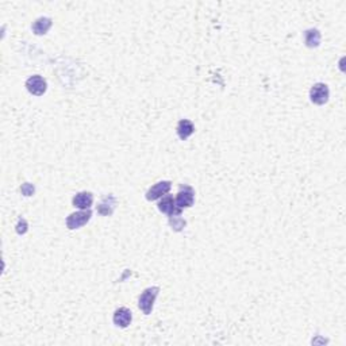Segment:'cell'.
Segmentation results:
<instances>
[{"mask_svg": "<svg viewBox=\"0 0 346 346\" xmlns=\"http://www.w3.org/2000/svg\"><path fill=\"white\" fill-rule=\"evenodd\" d=\"M172 188L171 181H158L157 184H154L152 188H149V191L146 192V199L153 202V200H157L165 196Z\"/></svg>", "mask_w": 346, "mask_h": 346, "instance_id": "obj_7", "label": "cell"}, {"mask_svg": "<svg viewBox=\"0 0 346 346\" xmlns=\"http://www.w3.org/2000/svg\"><path fill=\"white\" fill-rule=\"evenodd\" d=\"M22 192H23L26 196H30V195H33L34 187L31 184H29V183H26V184H23V187H22Z\"/></svg>", "mask_w": 346, "mask_h": 346, "instance_id": "obj_15", "label": "cell"}, {"mask_svg": "<svg viewBox=\"0 0 346 346\" xmlns=\"http://www.w3.org/2000/svg\"><path fill=\"white\" fill-rule=\"evenodd\" d=\"M158 292H160L158 287H150V288L145 289L138 299V307L139 310H142L145 315L152 314L153 306H154L156 298L158 296Z\"/></svg>", "mask_w": 346, "mask_h": 346, "instance_id": "obj_1", "label": "cell"}, {"mask_svg": "<svg viewBox=\"0 0 346 346\" xmlns=\"http://www.w3.org/2000/svg\"><path fill=\"white\" fill-rule=\"evenodd\" d=\"M171 225H172V226H173V228L176 229V230H180L181 228H184V226H185V221H183V219L179 218V221H177V222H175V221L172 222V221H171Z\"/></svg>", "mask_w": 346, "mask_h": 346, "instance_id": "obj_16", "label": "cell"}, {"mask_svg": "<svg viewBox=\"0 0 346 346\" xmlns=\"http://www.w3.org/2000/svg\"><path fill=\"white\" fill-rule=\"evenodd\" d=\"M329 98H330V91H329V87L326 84H323V83L314 84L311 91H310V99H311L314 105H326L329 102Z\"/></svg>", "mask_w": 346, "mask_h": 346, "instance_id": "obj_3", "label": "cell"}, {"mask_svg": "<svg viewBox=\"0 0 346 346\" xmlns=\"http://www.w3.org/2000/svg\"><path fill=\"white\" fill-rule=\"evenodd\" d=\"M113 321H114L115 326L120 327V329H126L131 323V321H133V314H131V311L128 308L120 307L114 313Z\"/></svg>", "mask_w": 346, "mask_h": 346, "instance_id": "obj_8", "label": "cell"}, {"mask_svg": "<svg viewBox=\"0 0 346 346\" xmlns=\"http://www.w3.org/2000/svg\"><path fill=\"white\" fill-rule=\"evenodd\" d=\"M195 200V191L194 188H191L188 185L181 187L179 194L176 196V203L179 209H188L194 204Z\"/></svg>", "mask_w": 346, "mask_h": 346, "instance_id": "obj_5", "label": "cell"}, {"mask_svg": "<svg viewBox=\"0 0 346 346\" xmlns=\"http://www.w3.org/2000/svg\"><path fill=\"white\" fill-rule=\"evenodd\" d=\"M158 210L161 213L169 215V217H177L181 214V209L177 207V203H176V199L171 195H165L162 196V199L160 200L158 203Z\"/></svg>", "mask_w": 346, "mask_h": 346, "instance_id": "obj_6", "label": "cell"}, {"mask_svg": "<svg viewBox=\"0 0 346 346\" xmlns=\"http://www.w3.org/2000/svg\"><path fill=\"white\" fill-rule=\"evenodd\" d=\"M92 213L91 210H80L77 213L71 214L67 218V228L69 230H76V229L83 228L84 225L90 222Z\"/></svg>", "mask_w": 346, "mask_h": 346, "instance_id": "obj_2", "label": "cell"}, {"mask_svg": "<svg viewBox=\"0 0 346 346\" xmlns=\"http://www.w3.org/2000/svg\"><path fill=\"white\" fill-rule=\"evenodd\" d=\"M115 206H116V199L114 196H106L105 199L102 200L98 206V211H99L102 215H111L114 213Z\"/></svg>", "mask_w": 346, "mask_h": 346, "instance_id": "obj_11", "label": "cell"}, {"mask_svg": "<svg viewBox=\"0 0 346 346\" xmlns=\"http://www.w3.org/2000/svg\"><path fill=\"white\" fill-rule=\"evenodd\" d=\"M52 27V19L50 18H38L33 24V31L37 35H43L49 31Z\"/></svg>", "mask_w": 346, "mask_h": 346, "instance_id": "obj_12", "label": "cell"}, {"mask_svg": "<svg viewBox=\"0 0 346 346\" xmlns=\"http://www.w3.org/2000/svg\"><path fill=\"white\" fill-rule=\"evenodd\" d=\"M26 88L30 94H33L35 96H42L46 90H48V83L39 75H34V76L29 77L26 81Z\"/></svg>", "mask_w": 346, "mask_h": 346, "instance_id": "obj_4", "label": "cell"}, {"mask_svg": "<svg viewBox=\"0 0 346 346\" xmlns=\"http://www.w3.org/2000/svg\"><path fill=\"white\" fill-rule=\"evenodd\" d=\"M16 231H18V234H24V232L27 231V222H26L24 219H20L19 222H18V225H16Z\"/></svg>", "mask_w": 346, "mask_h": 346, "instance_id": "obj_14", "label": "cell"}, {"mask_svg": "<svg viewBox=\"0 0 346 346\" xmlns=\"http://www.w3.org/2000/svg\"><path fill=\"white\" fill-rule=\"evenodd\" d=\"M195 131L194 123L188 120V119H181L179 124H177V135L180 137V139L185 141L187 138H190Z\"/></svg>", "mask_w": 346, "mask_h": 346, "instance_id": "obj_10", "label": "cell"}, {"mask_svg": "<svg viewBox=\"0 0 346 346\" xmlns=\"http://www.w3.org/2000/svg\"><path fill=\"white\" fill-rule=\"evenodd\" d=\"M304 42L308 48H317L321 42V33L317 29H310L304 33Z\"/></svg>", "mask_w": 346, "mask_h": 346, "instance_id": "obj_13", "label": "cell"}, {"mask_svg": "<svg viewBox=\"0 0 346 346\" xmlns=\"http://www.w3.org/2000/svg\"><path fill=\"white\" fill-rule=\"evenodd\" d=\"M94 203V196L91 192H79L73 198V206L79 210H90Z\"/></svg>", "mask_w": 346, "mask_h": 346, "instance_id": "obj_9", "label": "cell"}]
</instances>
